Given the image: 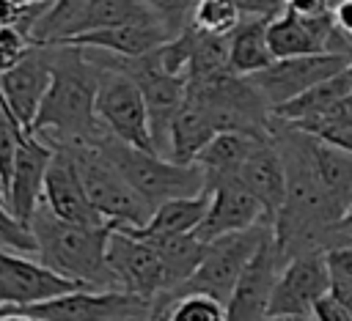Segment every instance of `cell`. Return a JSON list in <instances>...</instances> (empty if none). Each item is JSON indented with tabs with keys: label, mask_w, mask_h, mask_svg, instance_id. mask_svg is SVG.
Masks as SVG:
<instances>
[{
	"label": "cell",
	"mask_w": 352,
	"mask_h": 321,
	"mask_svg": "<svg viewBox=\"0 0 352 321\" xmlns=\"http://www.w3.org/2000/svg\"><path fill=\"white\" fill-rule=\"evenodd\" d=\"M165 313H168V321H228L226 302L198 291L170 296L165 305Z\"/></svg>",
	"instance_id": "f1b7e54d"
},
{
	"label": "cell",
	"mask_w": 352,
	"mask_h": 321,
	"mask_svg": "<svg viewBox=\"0 0 352 321\" xmlns=\"http://www.w3.org/2000/svg\"><path fill=\"white\" fill-rule=\"evenodd\" d=\"M349 63L352 58L341 52H314V55H297V58H278L267 69L248 74V77L256 82V88L264 93V99L275 110L286 104L289 99L314 88L316 82L344 71Z\"/></svg>",
	"instance_id": "30bf717a"
},
{
	"label": "cell",
	"mask_w": 352,
	"mask_h": 321,
	"mask_svg": "<svg viewBox=\"0 0 352 321\" xmlns=\"http://www.w3.org/2000/svg\"><path fill=\"white\" fill-rule=\"evenodd\" d=\"M143 239L160 252V258L168 269V277H170V294L198 269L204 250H206V241H201L195 233H151Z\"/></svg>",
	"instance_id": "4316f807"
},
{
	"label": "cell",
	"mask_w": 352,
	"mask_h": 321,
	"mask_svg": "<svg viewBox=\"0 0 352 321\" xmlns=\"http://www.w3.org/2000/svg\"><path fill=\"white\" fill-rule=\"evenodd\" d=\"M0 250L22 252V255H36L38 252V241H36V233H33L30 222L16 217L3 195H0Z\"/></svg>",
	"instance_id": "f546056e"
},
{
	"label": "cell",
	"mask_w": 352,
	"mask_h": 321,
	"mask_svg": "<svg viewBox=\"0 0 352 321\" xmlns=\"http://www.w3.org/2000/svg\"><path fill=\"white\" fill-rule=\"evenodd\" d=\"M206 209H209V189H204L198 195H190V198H173V200L160 203L151 211L148 222H143V225H113V228H121V230H129V233H138V236L195 233V228L201 225Z\"/></svg>",
	"instance_id": "7402d4cb"
},
{
	"label": "cell",
	"mask_w": 352,
	"mask_h": 321,
	"mask_svg": "<svg viewBox=\"0 0 352 321\" xmlns=\"http://www.w3.org/2000/svg\"><path fill=\"white\" fill-rule=\"evenodd\" d=\"M160 302L162 296L146 299L124 288L80 285L74 291H66L38 305H28L22 310L44 321H118V318H148Z\"/></svg>",
	"instance_id": "52a82bcc"
},
{
	"label": "cell",
	"mask_w": 352,
	"mask_h": 321,
	"mask_svg": "<svg viewBox=\"0 0 352 321\" xmlns=\"http://www.w3.org/2000/svg\"><path fill=\"white\" fill-rule=\"evenodd\" d=\"M14 3L28 14V22H30V27H33V22H36V19H38L55 0H14Z\"/></svg>",
	"instance_id": "60d3db41"
},
{
	"label": "cell",
	"mask_w": 352,
	"mask_h": 321,
	"mask_svg": "<svg viewBox=\"0 0 352 321\" xmlns=\"http://www.w3.org/2000/svg\"><path fill=\"white\" fill-rule=\"evenodd\" d=\"M38 321H44V318H38Z\"/></svg>",
	"instance_id": "7dc6e473"
},
{
	"label": "cell",
	"mask_w": 352,
	"mask_h": 321,
	"mask_svg": "<svg viewBox=\"0 0 352 321\" xmlns=\"http://www.w3.org/2000/svg\"><path fill=\"white\" fill-rule=\"evenodd\" d=\"M305 151L324 192L338 206V211L346 214L352 209V154L308 132H305Z\"/></svg>",
	"instance_id": "44dd1931"
},
{
	"label": "cell",
	"mask_w": 352,
	"mask_h": 321,
	"mask_svg": "<svg viewBox=\"0 0 352 321\" xmlns=\"http://www.w3.org/2000/svg\"><path fill=\"white\" fill-rule=\"evenodd\" d=\"M234 178L261 200L267 222L272 225L283 206V198H286V165H283V154L272 134L264 137L250 151V156L242 162V167L234 173Z\"/></svg>",
	"instance_id": "ac0fdd59"
},
{
	"label": "cell",
	"mask_w": 352,
	"mask_h": 321,
	"mask_svg": "<svg viewBox=\"0 0 352 321\" xmlns=\"http://www.w3.org/2000/svg\"><path fill=\"white\" fill-rule=\"evenodd\" d=\"M50 80H52V66H50L47 44H36L22 63L0 74V99L25 129H33V121L44 102Z\"/></svg>",
	"instance_id": "e0dca14e"
},
{
	"label": "cell",
	"mask_w": 352,
	"mask_h": 321,
	"mask_svg": "<svg viewBox=\"0 0 352 321\" xmlns=\"http://www.w3.org/2000/svg\"><path fill=\"white\" fill-rule=\"evenodd\" d=\"M143 3L157 14V19L170 30V36H176L190 25V16L198 0H143Z\"/></svg>",
	"instance_id": "d6a6232c"
},
{
	"label": "cell",
	"mask_w": 352,
	"mask_h": 321,
	"mask_svg": "<svg viewBox=\"0 0 352 321\" xmlns=\"http://www.w3.org/2000/svg\"><path fill=\"white\" fill-rule=\"evenodd\" d=\"M242 19L245 14L236 0H198L192 8L190 25L212 36H231Z\"/></svg>",
	"instance_id": "83f0119b"
},
{
	"label": "cell",
	"mask_w": 352,
	"mask_h": 321,
	"mask_svg": "<svg viewBox=\"0 0 352 321\" xmlns=\"http://www.w3.org/2000/svg\"><path fill=\"white\" fill-rule=\"evenodd\" d=\"M22 134H25V126L14 118V112L0 99V181H3L6 192H8V181H11V173H14V162H16Z\"/></svg>",
	"instance_id": "4dcf8cb0"
},
{
	"label": "cell",
	"mask_w": 352,
	"mask_h": 321,
	"mask_svg": "<svg viewBox=\"0 0 352 321\" xmlns=\"http://www.w3.org/2000/svg\"><path fill=\"white\" fill-rule=\"evenodd\" d=\"M333 27L346 44V52L352 58V0H336L333 3Z\"/></svg>",
	"instance_id": "8d00e7d4"
},
{
	"label": "cell",
	"mask_w": 352,
	"mask_h": 321,
	"mask_svg": "<svg viewBox=\"0 0 352 321\" xmlns=\"http://www.w3.org/2000/svg\"><path fill=\"white\" fill-rule=\"evenodd\" d=\"M168 38H170V30L160 19H138V22H124V25L80 33L60 44H77L85 49H102V52L121 55V58H138V55L157 49Z\"/></svg>",
	"instance_id": "ffe728a7"
},
{
	"label": "cell",
	"mask_w": 352,
	"mask_h": 321,
	"mask_svg": "<svg viewBox=\"0 0 352 321\" xmlns=\"http://www.w3.org/2000/svg\"><path fill=\"white\" fill-rule=\"evenodd\" d=\"M280 269H283V261L278 255L275 236L270 230L267 239L253 252V258L248 261V266L242 269V274L226 302L228 321H272L270 305H272V294H275Z\"/></svg>",
	"instance_id": "7c38bea8"
},
{
	"label": "cell",
	"mask_w": 352,
	"mask_h": 321,
	"mask_svg": "<svg viewBox=\"0 0 352 321\" xmlns=\"http://www.w3.org/2000/svg\"><path fill=\"white\" fill-rule=\"evenodd\" d=\"M349 93H352V63L344 71L316 82L305 93H300V96L289 99L286 104L275 107L272 115L286 121V123H305V121H314V118L324 115L336 102H341Z\"/></svg>",
	"instance_id": "603a6c76"
},
{
	"label": "cell",
	"mask_w": 352,
	"mask_h": 321,
	"mask_svg": "<svg viewBox=\"0 0 352 321\" xmlns=\"http://www.w3.org/2000/svg\"><path fill=\"white\" fill-rule=\"evenodd\" d=\"M267 16H245L239 27L228 36V69L236 74H256L275 63L267 41Z\"/></svg>",
	"instance_id": "484cf974"
},
{
	"label": "cell",
	"mask_w": 352,
	"mask_h": 321,
	"mask_svg": "<svg viewBox=\"0 0 352 321\" xmlns=\"http://www.w3.org/2000/svg\"><path fill=\"white\" fill-rule=\"evenodd\" d=\"M270 134H250V132H236V129H228V132H217L198 154L195 165H201L206 181H214V178H228L234 176L242 162L250 156V151Z\"/></svg>",
	"instance_id": "cb8c5ba5"
},
{
	"label": "cell",
	"mask_w": 352,
	"mask_h": 321,
	"mask_svg": "<svg viewBox=\"0 0 352 321\" xmlns=\"http://www.w3.org/2000/svg\"><path fill=\"white\" fill-rule=\"evenodd\" d=\"M107 266L113 269L116 283L129 294L146 299H160L170 294L168 269L160 252L143 236L113 228L107 239Z\"/></svg>",
	"instance_id": "9c48e42d"
},
{
	"label": "cell",
	"mask_w": 352,
	"mask_h": 321,
	"mask_svg": "<svg viewBox=\"0 0 352 321\" xmlns=\"http://www.w3.org/2000/svg\"><path fill=\"white\" fill-rule=\"evenodd\" d=\"M52 145H55V154L44 181V203L60 219L80 222V225H104L107 219L91 203L72 151L60 143H52Z\"/></svg>",
	"instance_id": "2e32d148"
},
{
	"label": "cell",
	"mask_w": 352,
	"mask_h": 321,
	"mask_svg": "<svg viewBox=\"0 0 352 321\" xmlns=\"http://www.w3.org/2000/svg\"><path fill=\"white\" fill-rule=\"evenodd\" d=\"M286 8L300 14V16H327L333 14V0H286Z\"/></svg>",
	"instance_id": "f35d334b"
},
{
	"label": "cell",
	"mask_w": 352,
	"mask_h": 321,
	"mask_svg": "<svg viewBox=\"0 0 352 321\" xmlns=\"http://www.w3.org/2000/svg\"><path fill=\"white\" fill-rule=\"evenodd\" d=\"M82 283L50 269L33 255L0 250V307H28L80 288Z\"/></svg>",
	"instance_id": "8fae6325"
},
{
	"label": "cell",
	"mask_w": 352,
	"mask_h": 321,
	"mask_svg": "<svg viewBox=\"0 0 352 321\" xmlns=\"http://www.w3.org/2000/svg\"><path fill=\"white\" fill-rule=\"evenodd\" d=\"M30 228L38 241L36 258L47 263L50 269L94 288H121L116 283L113 269L107 266V239L113 225H80L60 219L50 211V206L41 200V206L30 217Z\"/></svg>",
	"instance_id": "7a4b0ae2"
},
{
	"label": "cell",
	"mask_w": 352,
	"mask_h": 321,
	"mask_svg": "<svg viewBox=\"0 0 352 321\" xmlns=\"http://www.w3.org/2000/svg\"><path fill=\"white\" fill-rule=\"evenodd\" d=\"M330 294V272L324 252H305L283 263L272 305H270V318H297V316H311L314 305Z\"/></svg>",
	"instance_id": "4fadbf2b"
},
{
	"label": "cell",
	"mask_w": 352,
	"mask_h": 321,
	"mask_svg": "<svg viewBox=\"0 0 352 321\" xmlns=\"http://www.w3.org/2000/svg\"><path fill=\"white\" fill-rule=\"evenodd\" d=\"M151 318V316H148ZM148 318H118V321H148Z\"/></svg>",
	"instance_id": "ee69618b"
},
{
	"label": "cell",
	"mask_w": 352,
	"mask_h": 321,
	"mask_svg": "<svg viewBox=\"0 0 352 321\" xmlns=\"http://www.w3.org/2000/svg\"><path fill=\"white\" fill-rule=\"evenodd\" d=\"M214 134H217V126L209 118V112L195 99L184 96V104L176 112L173 126H170V148H168V156L176 159V162H184V165H195L201 148Z\"/></svg>",
	"instance_id": "d4e9b609"
},
{
	"label": "cell",
	"mask_w": 352,
	"mask_h": 321,
	"mask_svg": "<svg viewBox=\"0 0 352 321\" xmlns=\"http://www.w3.org/2000/svg\"><path fill=\"white\" fill-rule=\"evenodd\" d=\"M270 230H272L270 222H258L253 228L223 233V236L206 241V250H204V258H201L198 269L170 296L198 291V294L217 296L220 302H228L242 269L248 266V261L253 258V252L258 250V244L267 239Z\"/></svg>",
	"instance_id": "8992f818"
},
{
	"label": "cell",
	"mask_w": 352,
	"mask_h": 321,
	"mask_svg": "<svg viewBox=\"0 0 352 321\" xmlns=\"http://www.w3.org/2000/svg\"><path fill=\"white\" fill-rule=\"evenodd\" d=\"M60 145L72 151L91 203L110 225L148 222L154 209L135 192V187L113 167V162L94 143H60Z\"/></svg>",
	"instance_id": "277c9868"
},
{
	"label": "cell",
	"mask_w": 352,
	"mask_h": 321,
	"mask_svg": "<svg viewBox=\"0 0 352 321\" xmlns=\"http://www.w3.org/2000/svg\"><path fill=\"white\" fill-rule=\"evenodd\" d=\"M333 14L327 16H300L289 8H283L278 16L267 22V41L270 49L278 58H297V55H314V52H330L333 38Z\"/></svg>",
	"instance_id": "d6986e66"
},
{
	"label": "cell",
	"mask_w": 352,
	"mask_h": 321,
	"mask_svg": "<svg viewBox=\"0 0 352 321\" xmlns=\"http://www.w3.org/2000/svg\"><path fill=\"white\" fill-rule=\"evenodd\" d=\"M157 19V14L143 0H55L30 27V36L38 44H60L80 33Z\"/></svg>",
	"instance_id": "5b68a950"
},
{
	"label": "cell",
	"mask_w": 352,
	"mask_h": 321,
	"mask_svg": "<svg viewBox=\"0 0 352 321\" xmlns=\"http://www.w3.org/2000/svg\"><path fill=\"white\" fill-rule=\"evenodd\" d=\"M245 16H278L286 8V0H236Z\"/></svg>",
	"instance_id": "74e56055"
},
{
	"label": "cell",
	"mask_w": 352,
	"mask_h": 321,
	"mask_svg": "<svg viewBox=\"0 0 352 321\" xmlns=\"http://www.w3.org/2000/svg\"><path fill=\"white\" fill-rule=\"evenodd\" d=\"M272 321H283V318H272Z\"/></svg>",
	"instance_id": "bcb514c9"
},
{
	"label": "cell",
	"mask_w": 352,
	"mask_h": 321,
	"mask_svg": "<svg viewBox=\"0 0 352 321\" xmlns=\"http://www.w3.org/2000/svg\"><path fill=\"white\" fill-rule=\"evenodd\" d=\"M206 189H209V209L201 225L195 228V236L201 241H212L223 233H234L267 222L261 200L253 192H248L234 176L206 181Z\"/></svg>",
	"instance_id": "5bb4252c"
},
{
	"label": "cell",
	"mask_w": 352,
	"mask_h": 321,
	"mask_svg": "<svg viewBox=\"0 0 352 321\" xmlns=\"http://www.w3.org/2000/svg\"><path fill=\"white\" fill-rule=\"evenodd\" d=\"M168 299H170V296H165V299H162V305H160V310H157V318H154V321H168V313H165Z\"/></svg>",
	"instance_id": "b9f144b4"
},
{
	"label": "cell",
	"mask_w": 352,
	"mask_h": 321,
	"mask_svg": "<svg viewBox=\"0 0 352 321\" xmlns=\"http://www.w3.org/2000/svg\"><path fill=\"white\" fill-rule=\"evenodd\" d=\"M99 91H96V121L99 126L138 148L157 151L151 137V121L146 110V99L138 82L121 69L99 66Z\"/></svg>",
	"instance_id": "ba28073f"
},
{
	"label": "cell",
	"mask_w": 352,
	"mask_h": 321,
	"mask_svg": "<svg viewBox=\"0 0 352 321\" xmlns=\"http://www.w3.org/2000/svg\"><path fill=\"white\" fill-rule=\"evenodd\" d=\"M311 318H314V321H352V310H349L341 299H336L333 294H324V296L314 305Z\"/></svg>",
	"instance_id": "e575fe53"
},
{
	"label": "cell",
	"mask_w": 352,
	"mask_h": 321,
	"mask_svg": "<svg viewBox=\"0 0 352 321\" xmlns=\"http://www.w3.org/2000/svg\"><path fill=\"white\" fill-rule=\"evenodd\" d=\"M52 154H55V145L47 137H41L33 129H25L19 151H16L14 173H11V181H8V192H6L8 206L25 222H30L33 211L44 200V181H47Z\"/></svg>",
	"instance_id": "9a60e30c"
},
{
	"label": "cell",
	"mask_w": 352,
	"mask_h": 321,
	"mask_svg": "<svg viewBox=\"0 0 352 321\" xmlns=\"http://www.w3.org/2000/svg\"><path fill=\"white\" fill-rule=\"evenodd\" d=\"M38 41L19 25H3L0 27V74L14 69L16 63L25 60V55L36 47Z\"/></svg>",
	"instance_id": "1f68e13d"
},
{
	"label": "cell",
	"mask_w": 352,
	"mask_h": 321,
	"mask_svg": "<svg viewBox=\"0 0 352 321\" xmlns=\"http://www.w3.org/2000/svg\"><path fill=\"white\" fill-rule=\"evenodd\" d=\"M283 321H314L311 316H297V318H283Z\"/></svg>",
	"instance_id": "7bdbcfd3"
},
{
	"label": "cell",
	"mask_w": 352,
	"mask_h": 321,
	"mask_svg": "<svg viewBox=\"0 0 352 321\" xmlns=\"http://www.w3.org/2000/svg\"><path fill=\"white\" fill-rule=\"evenodd\" d=\"M344 244H352V209H349L338 222H333L327 250H330V247H344Z\"/></svg>",
	"instance_id": "ab89813d"
},
{
	"label": "cell",
	"mask_w": 352,
	"mask_h": 321,
	"mask_svg": "<svg viewBox=\"0 0 352 321\" xmlns=\"http://www.w3.org/2000/svg\"><path fill=\"white\" fill-rule=\"evenodd\" d=\"M302 132H308L314 137H322V140H327V143L352 154V126L349 123H324V126H314V129H302Z\"/></svg>",
	"instance_id": "d590c367"
},
{
	"label": "cell",
	"mask_w": 352,
	"mask_h": 321,
	"mask_svg": "<svg viewBox=\"0 0 352 321\" xmlns=\"http://www.w3.org/2000/svg\"><path fill=\"white\" fill-rule=\"evenodd\" d=\"M94 145L113 162V167L135 187V192L151 209H157L165 200L190 198V195H198L206 189V176H204L201 165L176 162L160 151L129 145L107 132H102L94 140Z\"/></svg>",
	"instance_id": "3957f363"
},
{
	"label": "cell",
	"mask_w": 352,
	"mask_h": 321,
	"mask_svg": "<svg viewBox=\"0 0 352 321\" xmlns=\"http://www.w3.org/2000/svg\"><path fill=\"white\" fill-rule=\"evenodd\" d=\"M52 80L36 112L33 132L50 143H94L104 129L96 121L99 66L74 44H47Z\"/></svg>",
	"instance_id": "6da1fadb"
},
{
	"label": "cell",
	"mask_w": 352,
	"mask_h": 321,
	"mask_svg": "<svg viewBox=\"0 0 352 321\" xmlns=\"http://www.w3.org/2000/svg\"><path fill=\"white\" fill-rule=\"evenodd\" d=\"M0 195H3V198H6V189H3V181H0Z\"/></svg>",
	"instance_id": "f6af8a7d"
},
{
	"label": "cell",
	"mask_w": 352,
	"mask_h": 321,
	"mask_svg": "<svg viewBox=\"0 0 352 321\" xmlns=\"http://www.w3.org/2000/svg\"><path fill=\"white\" fill-rule=\"evenodd\" d=\"M327 272H330V294L352 291V244L324 250Z\"/></svg>",
	"instance_id": "836d02e7"
}]
</instances>
